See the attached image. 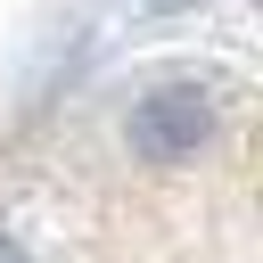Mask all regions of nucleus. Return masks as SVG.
I'll return each mask as SVG.
<instances>
[{
    "label": "nucleus",
    "instance_id": "1",
    "mask_svg": "<svg viewBox=\"0 0 263 263\" xmlns=\"http://www.w3.org/2000/svg\"><path fill=\"white\" fill-rule=\"evenodd\" d=\"M0 263H255L247 123L189 74L148 82L115 173L74 164L0 197Z\"/></svg>",
    "mask_w": 263,
    "mask_h": 263
},
{
    "label": "nucleus",
    "instance_id": "2",
    "mask_svg": "<svg viewBox=\"0 0 263 263\" xmlns=\"http://www.w3.org/2000/svg\"><path fill=\"white\" fill-rule=\"evenodd\" d=\"M164 8H181V0H164Z\"/></svg>",
    "mask_w": 263,
    "mask_h": 263
}]
</instances>
